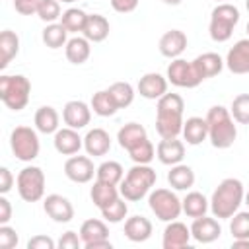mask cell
I'll return each mask as SVG.
<instances>
[{
    "label": "cell",
    "mask_w": 249,
    "mask_h": 249,
    "mask_svg": "<svg viewBox=\"0 0 249 249\" xmlns=\"http://www.w3.org/2000/svg\"><path fill=\"white\" fill-rule=\"evenodd\" d=\"M144 138H148V134H146V128L140 124V123H126L124 126H121L119 128V132H117V140H119V146L123 148V150H130V148H134L136 144H140Z\"/></svg>",
    "instance_id": "30"
},
{
    "label": "cell",
    "mask_w": 249,
    "mask_h": 249,
    "mask_svg": "<svg viewBox=\"0 0 249 249\" xmlns=\"http://www.w3.org/2000/svg\"><path fill=\"white\" fill-rule=\"evenodd\" d=\"M185 101L179 93H165L156 105V132L161 138H177L183 132Z\"/></svg>",
    "instance_id": "1"
},
{
    "label": "cell",
    "mask_w": 249,
    "mask_h": 249,
    "mask_svg": "<svg viewBox=\"0 0 249 249\" xmlns=\"http://www.w3.org/2000/svg\"><path fill=\"white\" fill-rule=\"evenodd\" d=\"M12 220V204L6 198V195L0 196V224H8Z\"/></svg>",
    "instance_id": "50"
},
{
    "label": "cell",
    "mask_w": 249,
    "mask_h": 249,
    "mask_svg": "<svg viewBox=\"0 0 249 249\" xmlns=\"http://www.w3.org/2000/svg\"><path fill=\"white\" fill-rule=\"evenodd\" d=\"M41 21L45 23H54L56 19H60V2L58 0H39L37 4V12Z\"/></svg>",
    "instance_id": "43"
},
{
    "label": "cell",
    "mask_w": 249,
    "mask_h": 249,
    "mask_svg": "<svg viewBox=\"0 0 249 249\" xmlns=\"http://www.w3.org/2000/svg\"><path fill=\"white\" fill-rule=\"evenodd\" d=\"M191 237H193L191 228H187L179 220H173V222H167V226L163 230L161 245H163V249H183L189 245Z\"/></svg>",
    "instance_id": "18"
},
{
    "label": "cell",
    "mask_w": 249,
    "mask_h": 249,
    "mask_svg": "<svg viewBox=\"0 0 249 249\" xmlns=\"http://www.w3.org/2000/svg\"><path fill=\"white\" fill-rule=\"evenodd\" d=\"M62 121L66 126L70 128H86L91 121V105L80 101V99H72L62 107Z\"/></svg>",
    "instance_id": "13"
},
{
    "label": "cell",
    "mask_w": 249,
    "mask_h": 249,
    "mask_svg": "<svg viewBox=\"0 0 249 249\" xmlns=\"http://www.w3.org/2000/svg\"><path fill=\"white\" fill-rule=\"evenodd\" d=\"M14 187V175L8 167H0V195L10 193Z\"/></svg>",
    "instance_id": "49"
},
{
    "label": "cell",
    "mask_w": 249,
    "mask_h": 249,
    "mask_svg": "<svg viewBox=\"0 0 249 249\" xmlns=\"http://www.w3.org/2000/svg\"><path fill=\"white\" fill-rule=\"evenodd\" d=\"M167 78L158 74V72H146L140 80H138V93L144 97V99H160L161 95L167 93Z\"/></svg>",
    "instance_id": "16"
},
{
    "label": "cell",
    "mask_w": 249,
    "mask_h": 249,
    "mask_svg": "<svg viewBox=\"0 0 249 249\" xmlns=\"http://www.w3.org/2000/svg\"><path fill=\"white\" fill-rule=\"evenodd\" d=\"M231 247L233 249H249V239H233Z\"/></svg>",
    "instance_id": "52"
},
{
    "label": "cell",
    "mask_w": 249,
    "mask_h": 249,
    "mask_svg": "<svg viewBox=\"0 0 249 249\" xmlns=\"http://www.w3.org/2000/svg\"><path fill=\"white\" fill-rule=\"evenodd\" d=\"M39 0H14V10L21 16H31L37 12Z\"/></svg>",
    "instance_id": "47"
},
{
    "label": "cell",
    "mask_w": 249,
    "mask_h": 249,
    "mask_svg": "<svg viewBox=\"0 0 249 249\" xmlns=\"http://www.w3.org/2000/svg\"><path fill=\"white\" fill-rule=\"evenodd\" d=\"M64 54H66V60L72 62V64H84L89 54H91V43L82 35H76L72 39H68L66 47H64Z\"/></svg>",
    "instance_id": "26"
},
{
    "label": "cell",
    "mask_w": 249,
    "mask_h": 249,
    "mask_svg": "<svg viewBox=\"0 0 249 249\" xmlns=\"http://www.w3.org/2000/svg\"><path fill=\"white\" fill-rule=\"evenodd\" d=\"M243 200H245V204H247V206H249V191H247V193H245V198H243Z\"/></svg>",
    "instance_id": "54"
},
{
    "label": "cell",
    "mask_w": 249,
    "mask_h": 249,
    "mask_svg": "<svg viewBox=\"0 0 249 249\" xmlns=\"http://www.w3.org/2000/svg\"><path fill=\"white\" fill-rule=\"evenodd\" d=\"M152 222L146 216H130L124 222V235L132 243H144L152 237Z\"/></svg>",
    "instance_id": "23"
},
{
    "label": "cell",
    "mask_w": 249,
    "mask_h": 249,
    "mask_svg": "<svg viewBox=\"0 0 249 249\" xmlns=\"http://www.w3.org/2000/svg\"><path fill=\"white\" fill-rule=\"evenodd\" d=\"M230 113L235 123L239 124H249V93H239L233 97Z\"/></svg>",
    "instance_id": "41"
},
{
    "label": "cell",
    "mask_w": 249,
    "mask_h": 249,
    "mask_svg": "<svg viewBox=\"0 0 249 249\" xmlns=\"http://www.w3.org/2000/svg\"><path fill=\"white\" fill-rule=\"evenodd\" d=\"M124 177V169L119 161H103L101 165H97V171H95V179L97 181H103V183H111V185H121Z\"/></svg>",
    "instance_id": "36"
},
{
    "label": "cell",
    "mask_w": 249,
    "mask_h": 249,
    "mask_svg": "<svg viewBox=\"0 0 249 249\" xmlns=\"http://www.w3.org/2000/svg\"><path fill=\"white\" fill-rule=\"evenodd\" d=\"M239 23V10L233 4L220 2L212 14H210V23H208V33L210 39L216 43H226L230 41L233 27Z\"/></svg>",
    "instance_id": "6"
},
{
    "label": "cell",
    "mask_w": 249,
    "mask_h": 249,
    "mask_svg": "<svg viewBox=\"0 0 249 249\" xmlns=\"http://www.w3.org/2000/svg\"><path fill=\"white\" fill-rule=\"evenodd\" d=\"M89 196H91V202L101 210L107 204H111L113 200H117L121 196V191H119V185H111V183H103V181L95 179V183L89 191Z\"/></svg>",
    "instance_id": "31"
},
{
    "label": "cell",
    "mask_w": 249,
    "mask_h": 249,
    "mask_svg": "<svg viewBox=\"0 0 249 249\" xmlns=\"http://www.w3.org/2000/svg\"><path fill=\"white\" fill-rule=\"evenodd\" d=\"M33 123H35V128L43 134H54L58 130V123H60V117L56 113L54 107L51 105H43L35 111V117H33Z\"/></svg>",
    "instance_id": "29"
},
{
    "label": "cell",
    "mask_w": 249,
    "mask_h": 249,
    "mask_svg": "<svg viewBox=\"0 0 249 249\" xmlns=\"http://www.w3.org/2000/svg\"><path fill=\"white\" fill-rule=\"evenodd\" d=\"M88 16L84 10L80 8H68L62 12L60 16V23L66 27L68 33H82L84 27H86V21H88Z\"/></svg>",
    "instance_id": "37"
},
{
    "label": "cell",
    "mask_w": 249,
    "mask_h": 249,
    "mask_svg": "<svg viewBox=\"0 0 249 249\" xmlns=\"http://www.w3.org/2000/svg\"><path fill=\"white\" fill-rule=\"evenodd\" d=\"M31 82L21 74H2L0 76V99L12 111H21L29 103Z\"/></svg>",
    "instance_id": "5"
},
{
    "label": "cell",
    "mask_w": 249,
    "mask_h": 249,
    "mask_svg": "<svg viewBox=\"0 0 249 249\" xmlns=\"http://www.w3.org/2000/svg\"><path fill=\"white\" fill-rule=\"evenodd\" d=\"M245 29H247V35H249V21H247V27Z\"/></svg>",
    "instance_id": "57"
},
{
    "label": "cell",
    "mask_w": 249,
    "mask_h": 249,
    "mask_svg": "<svg viewBox=\"0 0 249 249\" xmlns=\"http://www.w3.org/2000/svg\"><path fill=\"white\" fill-rule=\"evenodd\" d=\"M156 156L163 165H175L181 163L185 158V144L179 138H161L156 146Z\"/></svg>",
    "instance_id": "20"
},
{
    "label": "cell",
    "mask_w": 249,
    "mask_h": 249,
    "mask_svg": "<svg viewBox=\"0 0 249 249\" xmlns=\"http://www.w3.org/2000/svg\"><path fill=\"white\" fill-rule=\"evenodd\" d=\"M183 138L191 146H198L208 138V123L202 117H189L183 123Z\"/></svg>",
    "instance_id": "25"
},
{
    "label": "cell",
    "mask_w": 249,
    "mask_h": 249,
    "mask_svg": "<svg viewBox=\"0 0 249 249\" xmlns=\"http://www.w3.org/2000/svg\"><path fill=\"white\" fill-rule=\"evenodd\" d=\"M41 39L49 49H60V47H66V43H68V31L60 21L47 23L41 33Z\"/></svg>",
    "instance_id": "34"
},
{
    "label": "cell",
    "mask_w": 249,
    "mask_h": 249,
    "mask_svg": "<svg viewBox=\"0 0 249 249\" xmlns=\"http://www.w3.org/2000/svg\"><path fill=\"white\" fill-rule=\"evenodd\" d=\"M97 167H93V161L89 156H70L64 161V175L74 183H89L95 175Z\"/></svg>",
    "instance_id": "11"
},
{
    "label": "cell",
    "mask_w": 249,
    "mask_h": 249,
    "mask_svg": "<svg viewBox=\"0 0 249 249\" xmlns=\"http://www.w3.org/2000/svg\"><path fill=\"white\" fill-rule=\"evenodd\" d=\"M43 210L56 224H68L74 218V206H72V202L66 196L56 195V193L47 195L43 198Z\"/></svg>",
    "instance_id": "12"
},
{
    "label": "cell",
    "mask_w": 249,
    "mask_h": 249,
    "mask_svg": "<svg viewBox=\"0 0 249 249\" xmlns=\"http://www.w3.org/2000/svg\"><path fill=\"white\" fill-rule=\"evenodd\" d=\"M80 237L84 247L93 243V241H101V239H109V228L103 220L97 218H89L80 226Z\"/></svg>",
    "instance_id": "32"
},
{
    "label": "cell",
    "mask_w": 249,
    "mask_h": 249,
    "mask_svg": "<svg viewBox=\"0 0 249 249\" xmlns=\"http://www.w3.org/2000/svg\"><path fill=\"white\" fill-rule=\"evenodd\" d=\"M167 183L175 191H189L195 185V171L187 163H175L167 171Z\"/></svg>",
    "instance_id": "27"
},
{
    "label": "cell",
    "mask_w": 249,
    "mask_h": 249,
    "mask_svg": "<svg viewBox=\"0 0 249 249\" xmlns=\"http://www.w3.org/2000/svg\"><path fill=\"white\" fill-rule=\"evenodd\" d=\"M18 195L25 202H37L45 196V173L37 165H27L18 173L16 179Z\"/></svg>",
    "instance_id": "9"
},
{
    "label": "cell",
    "mask_w": 249,
    "mask_h": 249,
    "mask_svg": "<svg viewBox=\"0 0 249 249\" xmlns=\"http://www.w3.org/2000/svg\"><path fill=\"white\" fill-rule=\"evenodd\" d=\"M243 198H245L243 183L235 177H226L220 181V185L214 189L210 196V212L218 220H228L239 210Z\"/></svg>",
    "instance_id": "2"
},
{
    "label": "cell",
    "mask_w": 249,
    "mask_h": 249,
    "mask_svg": "<svg viewBox=\"0 0 249 249\" xmlns=\"http://www.w3.org/2000/svg\"><path fill=\"white\" fill-rule=\"evenodd\" d=\"M140 0H111V8L119 14H130L136 10Z\"/></svg>",
    "instance_id": "48"
},
{
    "label": "cell",
    "mask_w": 249,
    "mask_h": 249,
    "mask_svg": "<svg viewBox=\"0 0 249 249\" xmlns=\"http://www.w3.org/2000/svg\"><path fill=\"white\" fill-rule=\"evenodd\" d=\"M18 241V231L8 224H0V249H14Z\"/></svg>",
    "instance_id": "44"
},
{
    "label": "cell",
    "mask_w": 249,
    "mask_h": 249,
    "mask_svg": "<svg viewBox=\"0 0 249 249\" xmlns=\"http://www.w3.org/2000/svg\"><path fill=\"white\" fill-rule=\"evenodd\" d=\"M165 78L175 88H187V89H193V88H196L202 82L200 76L196 74L195 66H193V60H185L181 56L179 58H173L169 62Z\"/></svg>",
    "instance_id": "10"
},
{
    "label": "cell",
    "mask_w": 249,
    "mask_h": 249,
    "mask_svg": "<svg viewBox=\"0 0 249 249\" xmlns=\"http://www.w3.org/2000/svg\"><path fill=\"white\" fill-rule=\"evenodd\" d=\"M181 204H183V212H185L189 218H200V216H204V214L208 212V208H210V200H208L202 193H198V191L187 193V196L181 200Z\"/></svg>",
    "instance_id": "33"
},
{
    "label": "cell",
    "mask_w": 249,
    "mask_h": 249,
    "mask_svg": "<svg viewBox=\"0 0 249 249\" xmlns=\"http://www.w3.org/2000/svg\"><path fill=\"white\" fill-rule=\"evenodd\" d=\"M91 109L95 115L99 117H113L119 111V105L115 103L113 95L109 93V89H99L91 95Z\"/></svg>",
    "instance_id": "35"
},
{
    "label": "cell",
    "mask_w": 249,
    "mask_h": 249,
    "mask_svg": "<svg viewBox=\"0 0 249 249\" xmlns=\"http://www.w3.org/2000/svg\"><path fill=\"white\" fill-rule=\"evenodd\" d=\"M86 249H111V241L109 239H101V241H93L89 245H86Z\"/></svg>",
    "instance_id": "51"
},
{
    "label": "cell",
    "mask_w": 249,
    "mask_h": 249,
    "mask_svg": "<svg viewBox=\"0 0 249 249\" xmlns=\"http://www.w3.org/2000/svg\"><path fill=\"white\" fill-rule=\"evenodd\" d=\"M84 148L88 156H105L111 150V136L105 128H91L84 136Z\"/></svg>",
    "instance_id": "22"
},
{
    "label": "cell",
    "mask_w": 249,
    "mask_h": 249,
    "mask_svg": "<svg viewBox=\"0 0 249 249\" xmlns=\"http://www.w3.org/2000/svg\"><path fill=\"white\" fill-rule=\"evenodd\" d=\"M187 35H185V31H181V29H169V31H165L161 37H160V43H158V47H160V53L165 56V58H179L181 54H183V51L187 49Z\"/></svg>",
    "instance_id": "17"
},
{
    "label": "cell",
    "mask_w": 249,
    "mask_h": 249,
    "mask_svg": "<svg viewBox=\"0 0 249 249\" xmlns=\"http://www.w3.org/2000/svg\"><path fill=\"white\" fill-rule=\"evenodd\" d=\"M128 156L134 163H150L156 158V148L150 142V138H144L140 144H136L134 148L128 150Z\"/></svg>",
    "instance_id": "42"
},
{
    "label": "cell",
    "mask_w": 249,
    "mask_h": 249,
    "mask_svg": "<svg viewBox=\"0 0 249 249\" xmlns=\"http://www.w3.org/2000/svg\"><path fill=\"white\" fill-rule=\"evenodd\" d=\"M191 235L198 243H212L222 235V226L216 218H208L206 214L195 218L191 224Z\"/></svg>",
    "instance_id": "15"
},
{
    "label": "cell",
    "mask_w": 249,
    "mask_h": 249,
    "mask_svg": "<svg viewBox=\"0 0 249 249\" xmlns=\"http://www.w3.org/2000/svg\"><path fill=\"white\" fill-rule=\"evenodd\" d=\"M58 2H62V4H72V2H76V0H58Z\"/></svg>",
    "instance_id": "55"
},
{
    "label": "cell",
    "mask_w": 249,
    "mask_h": 249,
    "mask_svg": "<svg viewBox=\"0 0 249 249\" xmlns=\"http://www.w3.org/2000/svg\"><path fill=\"white\" fill-rule=\"evenodd\" d=\"M148 206L156 214V218L161 220V222H173L183 212L181 198L171 189H163V187L150 191V195H148Z\"/></svg>",
    "instance_id": "7"
},
{
    "label": "cell",
    "mask_w": 249,
    "mask_h": 249,
    "mask_svg": "<svg viewBox=\"0 0 249 249\" xmlns=\"http://www.w3.org/2000/svg\"><path fill=\"white\" fill-rule=\"evenodd\" d=\"M163 4H167V6H179L183 0H161Z\"/></svg>",
    "instance_id": "53"
},
{
    "label": "cell",
    "mask_w": 249,
    "mask_h": 249,
    "mask_svg": "<svg viewBox=\"0 0 249 249\" xmlns=\"http://www.w3.org/2000/svg\"><path fill=\"white\" fill-rule=\"evenodd\" d=\"M204 119L208 123V140L214 148L226 150L235 142L237 126L230 109H226L224 105H212Z\"/></svg>",
    "instance_id": "3"
},
{
    "label": "cell",
    "mask_w": 249,
    "mask_h": 249,
    "mask_svg": "<svg viewBox=\"0 0 249 249\" xmlns=\"http://www.w3.org/2000/svg\"><path fill=\"white\" fill-rule=\"evenodd\" d=\"M230 231L233 239H249V210L235 212L230 220Z\"/></svg>",
    "instance_id": "40"
},
{
    "label": "cell",
    "mask_w": 249,
    "mask_h": 249,
    "mask_svg": "<svg viewBox=\"0 0 249 249\" xmlns=\"http://www.w3.org/2000/svg\"><path fill=\"white\" fill-rule=\"evenodd\" d=\"M216 2H224V0H216Z\"/></svg>",
    "instance_id": "58"
},
{
    "label": "cell",
    "mask_w": 249,
    "mask_h": 249,
    "mask_svg": "<svg viewBox=\"0 0 249 249\" xmlns=\"http://www.w3.org/2000/svg\"><path fill=\"white\" fill-rule=\"evenodd\" d=\"M54 150L62 156H74L80 152V148L84 146V138L78 134L76 128H70V126H64V128H58L54 132Z\"/></svg>",
    "instance_id": "19"
},
{
    "label": "cell",
    "mask_w": 249,
    "mask_h": 249,
    "mask_svg": "<svg viewBox=\"0 0 249 249\" xmlns=\"http://www.w3.org/2000/svg\"><path fill=\"white\" fill-rule=\"evenodd\" d=\"M60 249H78L80 245H84L82 243V237H80V233H76V231H72V230H68V231H64L62 235H60V239H58V243H56Z\"/></svg>",
    "instance_id": "45"
},
{
    "label": "cell",
    "mask_w": 249,
    "mask_h": 249,
    "mask_svg": "<svg viewBox=\"0 0 249 249\" xmlns=\"http://www.w3.org/2000/svg\"><path fill=\"white\" fill-rule=\"evenodd\" d=\"M224 62L231 74H237V76L249 74V37L233 43V47L228 51Z\"/></svg>",
    "instance_id": "14"
},
{
    "label": "cell",
    "mask_w": 249,
    "mask_h": 249,
    "mask_svg": "<svg viewBox=\"0 0 249 249\" xmlns=\"http://www.w3.org/2000/svg\"><path fill=\"white\" fill-rule=\"evenodd\" d=\"M126 214H128V206H126V202H124L123 196H119L117 200H113L111 204H107L105 208H101V216H103V220L109 222V224H119V222H123V220L126 218Z\"/></svg>",
    "instance_id": "39"
},
{
    "label": "cell",
    "mask_w": 249,
    "mask_h": 249,
    "mask_svg": "<svg viewBox=\"0 0 249 249\" xmlns=\"http://www.w3.org/2000/svg\"><path fill=\"white\" fill-rule=\"evenodd\" d=\"M54 239L49 235H35L27 241V249H54Z\"/></svg>",
    "instance_id": "46"
},
{
    "label": "cell",
    "mask_w": 249,
    "mask_h": 249,
    "mask_svg": "<svg viewBox=\"0 0 249 249\" xmlns=\"http://www.w3.org/2000/svg\"><path fill=\"white\" fill-rule=\"evenodd\" d=\"M245 8H247V12H249V0H245Z\"/></svg>",
    "instance_id": "56"
},
{
    "label": "cell",
    "mask_w": 249,
    "mask_h": 249,
    "mask_svg": "<svg viewBox=\"0 0 249 249\" xmlns=\"http://www.w3.org/2000/svg\"><path fill=\"white\" fill-rule=\"evenodd\" d=\"M156 179H158V175L148 163H134L126 171V175L123 177V181L119 185L121 196L124 200L138 202L146 195H150L152 187L156 185Z\"/></svg>",
    "instance_id": "4"
},
{
    "label": "cell",
    "mask_w": 249,
    "mask_h": 249,
    "mask_svg": "<svg viewBox=\"0 0 249 249\" xmlns=\"http://www.w3.org/2000/svg\"><path fill=\"white\" fill-rule=\"evenodd\" d=\"M109 93L113 95V99H115V103L119 105V109H126L132 101H134V88L128 84V82H115V84H111L109 88Z\"/></svg>",
    "instance_id": "38"
},
{
    "label": "cell",
    "mask_w": 249,
    "mask_h": 249,
    "mask_svg": "<svg viewBox=\"0 0 249 249\" xmlns=\"http://www.w3.org/2000/svg\"><path fill=\"white\" fill-rule=\"evenodd\" d=\"M109 31H111V25H109V19L105 16H101V14H89L82 35L89 43H101V41H105L109 37Z\"/></svg>",
    "instance_id": "24"
},
{
    "label": "cell",
    "mask_w": 249,
    "mask_h": 249,
    "mask_svg": "<svg viewBox=\"0 0 249 249\" xmlns=\"http://www.w3.org/2000/svg\"><path fill=\"white\" fill-rule=\"evenodd\" d=\"M224 64L226 62L222 60V56L218 53H202L196 58H193V66H195V70H196V74L200 76L202 82L208 80V78L218 76L222 72Z\"/></svg>",
    "instance_id": "21"
},
{
    "label": "cell",
    "mask_w": 249,
    "mask_h": 249,
    "mask_svg": "<svg viewBox=\"0 0 249 249\" xmlns=\"http://www.w3.org/2000/svg\"><path fill=\"white\" fill-rule=\"evenodd\" d=\"M19 53V37L12 29L0 33V70H4Z\"/></svg>",
    "instance_id": "28"
},
{
    "label": "cell",
    "mask_w": 249,
    "mask_h": 249,
    "mask_svg": "<svg viewBox=\"0 0 249 249\" xmlns=\"http://www.w3.org/2000/svg\"><path fill=\"white\" fill-rule=\"evenodd\" d=\"M37 132H39L37 128H31V126H25V124H19L12 130L10 148H12L14 156L19 161H33L39 156L41 142H39Z\"/></svg>",
    "instance_id": "8"
}]
</instances>
